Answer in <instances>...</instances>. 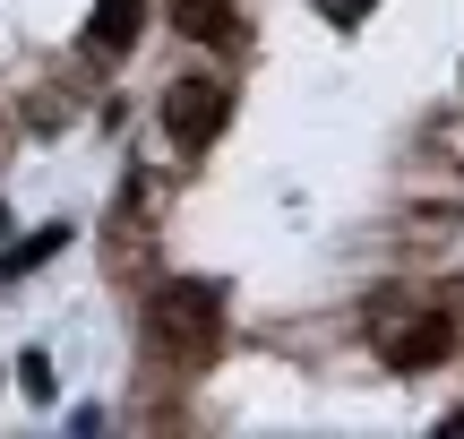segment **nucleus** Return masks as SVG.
I'll return each mask as SVG.
<instances>
[{
    "label": "nucleus",
    "mask_w": 464,
    "mask_h": 439,
    "mask_svg": "<svg viewBox=\"0 0 464 439\" xmlns=\"http://www.w3.org/2000/svg\"><path fill=\"white\" fill-rule=\"evenodd\" d=\"M147 337H155V354H164V362L207 371L216 345H224V302H216V285H164V293L147 302Z\"/></svg>",
    "instance_id": "f257e3e1"
},
{
    "label": "nucleus",
    "mask_w": 464,
    "mask_h": 439,
    "mask_svg": "<svg viewBox=\"0 0 464 439\" xmlns=\"http://www.w3.org/2000/svg\"><path fill=\"white\" fill-rule=\"evenodd\" d=\"M232 121V95L224 86H207V78H189V86H164V138L172 147H216V130Z\"/></svg>",
    "instance_id": "f03ea898"
},
{
    "label": "nucleus",
    "mask_w": 464,
    "mask_h": 439,
    "mask_svg": "<svg viewBox=\"0 0 464 439\" xmlns=\"http://www.w3.org/2000/svg\"><path fill=\"white\" fill-rule=\"evenodd\" d=\"M448 345H456V327L439 319V310H421L413 327L387 337V371H430V362H448Z\"/></svg>",
    "instance_id": "7ed1b4c3"
},
{
    "label": "nucleus",
    "mask_w": 464,
    "mask_h": 439,
    "mask_svg": "<svg viewBox=\"0 0 464 439\" xmlns=\"http://www.w3.org/2000/svg\"><path fill=\"white\" fill-rule=\"evenodd\" d=\"M138 26H147V0H95V26H86V44H95V52H130Z\"/></svg>",
    "instance_id": "20e7f679"
},
{
    "label": "nucleus",
    "mask_w": 464,
    "mask_h": 439,
    "mask_svg": "<svg viewBox=\"0 0 464 439\" xmlns=\"http://www.w3.org/2000/svg\"><path fill=\"white\" fill-rule=\"evenodd\" d=\"M172 17H181V34H189V44H216V52L241 34V9H232V0H181Z\"/></svg>",
    "instance_id": "39448f33"
},
{
    "label": "nucleus",
    "mask_w": 464,
    "mask_h": 439,
    "mask_svg": "<svg viewBox=\"0 0 464 439\" xmlns=\"http://www.w3.org/2000/svg\"><path fill=\"white\" fill-rule=\"evenodd\" d=\"M61 241H69V224H44L34 241H17V250H9V268H44V259L61 250Z\"/></svg>",
    "instance_id": "423d86ee"
},
{
    "label": "nucleus",
    "mask_w": 464,
    "mask_h": 439,
    "mask_svg": "<svg viewBox=\"0 0 464 439\" xmlns=\"http://www.w3.org/2000/svg\"><path fill=\"white\" fill-rule=\"evenodd\" d=\"M17 379H26L34 405H52V362H44V354H26V371H17Z\"/></svg>",
    "instance_id": "0eeeda50"
},
{
    "label": "nucleus",
    "mask_w": 464,
    "mask_h": 439,
    "mask_svg": "<svg viewBox=\"0 0 464 439\" xmlns=\"http://www.w3.org/2000/svg\"><path fill=\"white\" fill-rule=\"evenodd\" d=\"M370 9V0H327V17H362Z\"/></svg>",
    "instance_id": "6e6552de"
}]
</instances>
